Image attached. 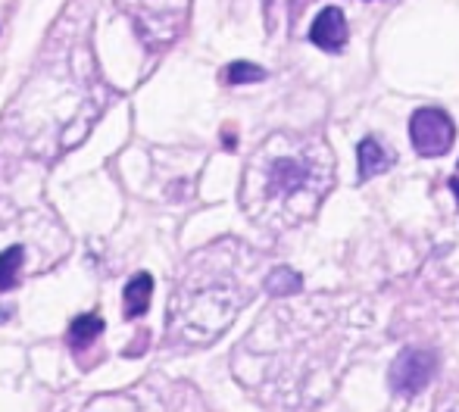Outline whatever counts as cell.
<instances>
[{
    "instance_id": "1",
    "label": "cell",
    "mask_w": 459,
    "mask_h": 412,
    "mask_svg": "<svg viewBox=\"0 0 459 412\" xmlns=\"http://www.w3.org/2000/svg\"><path fill=\"white\" fill-rule=\"evenodd\" d=\"M410 138L422 157H444L456 141V125L444 109L422 107L410 119Z\"/></svg>"
},
{
    "instance_id": "2",
    "label": "cell",
    "mask_w": 459,
    "mask_h": 412,
    "mask_svg": "<svg viewBox=\"0 0 459 412\" xmlns=\"http://www.w3.org/2000/svg\"><path fill=\"white\" fill-rule=\"evenodd\" d=\"M322 169H325V166H313L300 157H278L273 159V166H269V172H266V191L273 197H284V201H288V197L307 191L309 185H313L316 172H322Z\"/></svg>"
},
{
    "instance_id": "3",
    "label": "cell",
    "mask_w": 459,
    "mask_h": 412,
    "mask_svg": "<svg viewBox=\"0 0 459 412\" xmlns=\"http://www.w3.org/2000/svg\"><path fill=\"white\" fill-rule=\"evenodd\" d=\"M435 375V356L429 350H403L391 365V388L397 394H419Z\"/></svg>"
},
{
    "instance_id": "4",
    "label": "cell",
    "mask_w": 459,
    "mask_h": 412,
    "mask_svg": "<svg viewBox=\"0 0 459 412\" xmlns=\"http://www.w3.org/2000/svg\"><path fill=\"white\" fill-rule=\"evenodd\" d=\"M309 41H313L316 47L328 50V54H338V50L344 47V41H347L344 13H341L338 6H328V10H322L319 16H316L313 29H309Z\"/></svg>"
},
{
    "instance_id": "5",
    "label": "cell",
    "mask_w": 459,
    "mask_h": 412,
    "mask_svg": "<svg viewBox=\"0 0 459 412\" xmlns=\"http://www.w3.org/2000/svg\"><path fill=\"white\" fill-rule=\"evenodd\" d=\"M391 163H394V153L387 150L385 144H378L375 138L359 141V147H357V166H359L357 178H359V182H368V178L387 172V169H391Z\"/></svg>"
},
{
    "instance_id": "6",
    "label": "cell",
    "mask_w": 459,
    "mask_h": 412,
    "mask_svg": "<svg viewBox=\"0 0 459 412\" xmlns=\"http://www.w3.org/2000/svg\"><path fill=\"white\" fill-rule=\"evenodd\" d=\"M153 297V279L147 272H138L122 291V306H126V319H138V315L147 313Z\"/></svg>"
},
{
    "instance_id": "7",
    "label": "cell",
    "mask_w": 459,
    "mask_h": 412,
    "mask_svg": "<svg viewBox=\"0 0 459 412\" xmlns=\"http://www.w3.org/2000/svg\"><path fill=\"white\" fill-rule=\"evenodd\" d=\"M103 331V319L100 315H79V319L73 322V325H69V340H73V347H88L91 344V340L97 338V334Z\"/></svg>"
},
{
    "instance_id": "8",
    "label": "cell",
    "mask_w": 459,
    "mask_h": 412,
    "mask_svg": "<svg viewBox=\"0 0 459 412\" xmlns=\"http://www.w3.org/2000/svg\"><path fill=\"white\" fill-rule=\"evenodd\" d=\"M300 288H303L300 272H294V269H288V266H278L275 272L266 279L269 294H297Z\"/></svg>"
},
{
    "instance_id": "9",
    "label": "cell",
    "mask_w": 459,
    "mask_h": 412,
    "mask_svg": "<svg viewBox=\"0 0 459 412\" xmlns=\"http://www.w3.org/2000/svg\"><path fill=\"white\" fill-rule=\"evenodd\" d=\"M19 266H22V247H6L0 253V291H10L16 285Z\"/></svg>"
},
{
    "instance_id": "10",
    "label": "cell",
    "mask_w": 459,
    "mask_h": 412,
    "mask_svg": "<svg viewBox=\"0 0 459 412\" xmlns=\"http://www.w3.org/2000/svg\"><path fill=\"white\" fill-rule=\"evenodd\" d=\"M260 79H266V73L260 66H254V63H231L229 66L231 85H247V82H260Z\"/></svg>"
},
{
    "instance_id": "11",
    "label": "cell",
    "mask_w": 459,
    "mask_h": 412,
    "mask_svg": "<svg viewBox=\"0 0 459 412\" xmlns=\"http://www.w3.org/2000/svg\"><path fill=\"white\" fill-rule=\"evenodd\" d=\"M450 191H454V194L459 197V182H456V178H454V182H450Z\"/></svg>"
}]
</instances>
